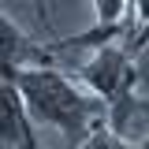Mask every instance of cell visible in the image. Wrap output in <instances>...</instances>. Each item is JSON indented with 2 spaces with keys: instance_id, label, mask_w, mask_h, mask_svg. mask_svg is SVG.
<instances>
[{
  "instance_id": "cell-5",
  "label": "cell",
  "mask_w": 149,
  "mask_h": 149,
  "mask_svg": "<svg viewBox=\"0 0 149 149\" xmlns=\"http://www.w3.org/2000/svg\"><path fill=\"white\" fill-rule=\"evenodd\" d=\"M74 149H134V142H130V138H123L112 123H104V127H97L90 138L82 142V146H74Z\"/></svg>"
},
{
  "instance_id": "cell-6",
  "label": "cell",
  "mask_w": 149,
  "mask_h": 149,
  "mask_svg": "<svg viewBox=\"0 0 149 149\" xmlns=\"http://www.w3.org/2000/svg\"><path fill=\"white\" fill-rule=\"evenodd\" d=\"M134 149H149V134H142V138L134 142Z\"/></svg>"
},
{
  "instance_id": "cell-3",
  "label": "cell",
  "mask_w": 149,
  "mask_h": 149,
  "mask_svg": "<svg viewBox=\"0 0 149 149\" xmlns=\"http://www.w3.org/2000/svg\"><path fill=\"white\" fill-rule=\"evenodd\" d=\"M0 138L8 149H45L37 138V123L26 112V101L11 82H4L0 90Z\"/></svg>"
},
{
  "instance_id": "cell-4",
  "label": "cell",
  "mask_w": 149,
  "mask_h": 149,
  "mask_svg": "<svg viewBox=\"0 0 149 149\" xmlns=\"http://www.w3.org/2000/svg\"><path fill=\"white\" fill-rule=\"evenodd\" d=\"M0 52H4V71H26V67H52V49L37 45L15 26V19L4 15L0 19Z\"/></svg>"
},
{
  "instance_id": "cell-1",
  "label": "cell",
  "mask_w": 149,
  "mask_h": 149,
  "mask_svg": "<svg viewBox=\"0 0 149 149\" xmlns=\"http://www.w3.org/2000/svg\"><path fill=\"white\" fill-rule=\"evenodd\" d=\"M4 82H11L26 112L37 127L60 130L71 146H82L97 127L108 123V104L97 93H82L71 78L56 67H26V71H4Z\"/></svg>"
},
{
  "instance_id": "cell-2",
  "label": "cell",
  "mask_w": 149,
  "mask_h": 149,
  "mask_svg": "<svg viewBox=\"0 0 149 149\" xmlns=\"http://www.w3.org/2000/svg\"><path fill=\"white\" fill-rule=\"evenodd\" d=\"M78 78L90 93H97L108 108L123 104L134 97V86H138V71H134V52L127 45H101L93 49L82 63H78Z\"/></svg>"
}]
</instances>
